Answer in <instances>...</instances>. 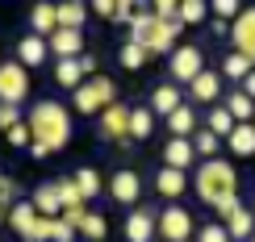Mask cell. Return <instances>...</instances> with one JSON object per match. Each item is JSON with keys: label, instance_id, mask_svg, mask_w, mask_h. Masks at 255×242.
<instances>
[{"label": "cell", "instance_id": "1", "mask_svg": "<svg viewBox=\"0 0 255 242\" xmlns=\"http://www.w3.org/2000/svg\"><path fill=\"white\" fill-rule=\"evenodd\" d=\"M25 125H29L34 142H38L46 155L63 151V146L71 142V130H76V125H71V113H67V104H59V100H38L34 109H29Z\"/></svg>", "mask_w": 255, "mask_h": 242}, {"label": "cell", "instance_id": "2", "mask_svg": "<svg viewBox=\"0 0 255 242\" xmlns=\"http://www.w3.org/2000/svg\"><path fill=\"white\" fill-rule=\"evenodd\" d=\"M193 192L205 201L209 209H226V205H235L239 201V171H235V163H226V159H209V163H201V171L193 175Z\"/></svg>", "mask_w": 255, "mask_h": 242}, {"label": "cell", "instance_id": "3", "mask_svg": "<svg viewBox=\"0 0 255 242\" xmlns=\"http://www.w3.org/2000/svg\"><path fill=\"white\" fill-rule=\"evenodd\" d=\"M180 29H184V21H159L155 13H138L130 21V42L138 46H146V55H167V50H176V38Z\"/></svg>", "mask_w": 255, "mask_h": 242}, {"label": "cell", "instance_id": "4", "mask_svg": "<svg viewBox=\"0 0 255 242\" xmlns=\"http://www.w3.org/2000/svg\"><path fill=\"white\" fill-rule=\"evenodd\" d=\"M109 104H118V83L109 76H92L80 92H71V113H84V117H101Z\"/></svg>", "mask_w": 255, "mask_h": 242}, {"label": "cell", "instance_id": "5", "mask_svg": "<svg viewBox=\"0 0 255 242\" xmlns=\"http://www.w3.org/2000/svg\"><path fill=\"white\" fill-rule=\"evenodd\" d=\"M201 71H205L201 46H176L172 55H167V76H172V83H193Z\"/></svg>", "mask_w": 255, "mask_h": 242}, {"label": "cell", "instance_id": "6", "mask_svg": "<svg viewBox=\"0 0 255 242\" xmlns=\"http://www.w3.org/2000/svg\"><path fill=\"white\" fill-rule=\"evenodd\" d=\"M29 96V71L21 63H0V104H21Z\"/></svg>", "mask_w": 255, "mask_h": 242}, {"label": "cell", "instance_id": "7", "mask_svg": "<svg viewBox=\"0 0 255 242\" xmlns=\"http://www.w3.org/2000/svg\"><path fill=\"white\" fill-rule=\"evenodd\" d=\"M130 113H134V109H126V104H109V109L101 113L97 134H101L109 146H126V142H130Z\"/></svg>", "mask_w": 255, "mask_h": 242}, {"label": "cell", "instance_id": "8", "mask_svg": "<svg viewBox=\"0 0 255 242\" xmlns=\"http://www.w3.org/2000/svg\"><path fill=\"white\" fill-rule=\"evenodd\" d=\"M159 238L163 242H188L193 238V213L184 205H167L159 213Z\"/></svg>", "mask_w": 255, "mask_h": 242}, {"label": "cell", "instance_id": "9", "mask_svg": "<svg viewBox=\"0 0 255 242\" xmlns=\"http://www.w3.org/2000/svg\"><path fill=\"white\" fill-rule=\"evenodd\" d=\"M159 238V213L138 205L134 213H126V242H155Z\"/></svg>", "mask_w": 255, "mask_h": 242}, {"label": "cell", "instance_id": "10", "mask_svg": "<svg viewBox=\"0 0 255 242\" xmlns=\"http://www.w3.org/2000/svg\"><path fill=\"white\" fill-rule=\"evenodd\" d=\"M222 226L230 230V238H235V242H251V238H255V213H251L243 201H235V205L222 209Z\"/></svg>", "mask_w": 255, "mask_h": 242}, {"label": "cell", "instance_id": "11", "mask_svg": "<svg viewBox=\"0 0 255 242\" xmlns=\"http://www.w3.org/2000/svg\"><path fill=\"white\" fill-rule=\"evenodd\" d=\"M109 196H113L118 205L138 209V196H142V180H138V171H130V167L113 171V175H109Z\"/></svg>", "mask_w": 255, "mask_h": 242}, {"label": "cell", "instance_id": "12", "mask_svg": "<svg viewBox=\"0 0 255 242\" xmlns=\"http://www.w3.org/2000/svg\"><path fill=\"white\" fill-rule=\"evenodd\" d=\"M230 46H235V55H247L255 63V8H243L235 17V25H230Z\"/></svg>", "mask_w": 255, "mask_h": 242}, {"label": "cell", "instance_id": "13", "mask_svg": "<svg viewBox=\"0 0 255 242\" xmlns=\"http://www.w3.org/2000/svg\"><path fill=\"white\" fill-rule=\"evenodd\" d=\"M29 34H38V38H55L59 34V4H42V0H38V4L34 8H29Z\"/></svg>", "mask_w": 255, "mask_h": 242}, {"label": "cell", "instance_id": "14", "mask_svg": "<svg viewBox=\"0 0 255 242\" xmlns=\"http://www.w3.org/2000/svg\"><path fill=\"white\" fill-rule=\"evenodd\" d=\"M46 55H50V42L46 38H38V34H25V38H21L17 42V63H21V67H42V63H46Z\"/></svg>", "mask_w": 255, "mask_h": 242}, {"label": "cell", "instance_id": "15", "mask_svg": "<svg viewBox=\"0 0 255 242\" xmlns=\"http://www.w3.org/2000/svg\"><path fill=\"white\" fill-rule=\"evenodd\" d=\"M193 163H197V146H193V138H167V146H163V167L188 171Z\"/></svg>", "mask_w": 255, "mask_h": 242}, {"label": "cell", "instance_id": "16", "mask_svg": "<svg viewBox=\"0 0 255 242\" xmlns=\"http://www.w3.org/2000/svg\"><path fill=\"white\" fill-rule=\"evenodd\" d=\"M188 96H193V104H218V96H222V71H201V76L188 83Z\"/></svg>", "mask_w": 255, "mask_h": 242}, {"label": "cell", "instance_id": "17", "mask_svg": "<svg viewBox=\"0 0 255 242\" xmlns=\"http://www.w3.org/2000/svg\"><path fill=\"white\" fill-rule=\"evenodd\" d=\"M180 104H184V92H180V83H172V80L159 83V88L151 92V113L155 117H172Z\"/></svg>", "mask_w": 255, "mask_h": 242}, {"label": "cell", "instance_id": "18", "mask_svg": "<svg viewBox=\"0 0 255 242\" xmlns=\"http://www.w3.org/2000/svg\"><path fill=\"white\" fill-rule=\"evenodd\" d=\"M155 192L163 196V201H180V196L188 192V175L176 171V167H159V175H155Z\"/></svg>", "mask_w": 255, "mask_h": 242}, {"label": "cell", "instance_id": "19", "mask_svg": "<svg viewBox=\"0 0 255 242\" xmlns=\"http://www.w3.org/2000/svg\"><path fill=\"white\" fill-rule=\"evenodd\" d=\"M55 83H59V88L80 92L84 83H88V71H84V63H80V59H59V63H55Z\"/></svg>", "mask_w": 255, "mask_h": 242}, {"label": "cell", "instance_id": "20", "mask_svg": "<svg viewBox=\"0 0 255 242\" xmlns=\"http://www.w3.org/2000/svg\"><path fill=\"white\" fill-rule=\"evenodd\" d=\"M197 130H201V117H197L193 104H180L172 117H167V134H172V138H193Z\"/></svg>", "mask_w": 255, "mask_h": 242}, {"label": "cell", "instance_id": "21", "mask_svg": "<svg viewBox=\"0 0 255 242\" xmlns=\"http://www.w3.org/2000/svg\"><path fill=\"white\" fill-rule=\"evenodd\" d=\"M50 55H59V59H84V34H80V29H59V34L50 38Z\"/></svg>", "mask_w": 255, "mask_h": 242}, {"label": "cell", "instance_id": "22", "mask_svg": "<svg viewBox=\"0 0 255 242\" xmlns=\"http://www.w3.org/2000/svg\"><path fill=\"white\" fill-rule=\"evenodd\" d=\"M29 205H34L42 217H63V201H59L55 180H50V184H38V188H34V196H29Z\"/></svg>", "mask_w": 255, "mask_h": 242}, {"label": "cell", "instance_id": "23", "mask_svg": "<svg viewBox=\"0 0 255 242\" xmlns=\"http://www.w3.org/2000/svg\"><path fill=\"white\" fill-rule=\"evenodd\" d=\"M38 217H42V213H38V209L29 205V201H17L13 209H8V226H13L17 234H21V238H29V234H34Z\"/></svg>", "mask_w": 255, "mask_h": 242}, {"label": "cell", "instance_id": "24", "mask_svg": "<svg viewBox=\"0 0 255 242\" xmlns=\"http://www.w3.org/2000/svg\"><path fill=\"white\" fill-rule=\"evenodd\" d=\"M226 146L235 151V159H255V121L251 125H235V134L226 138Z\"/></svg>", "mask_w": 255, "mask_h": 242}, {"label": "cell", "instance_id": "25", "mask_svg": "<svg viewBox=\"0 0 255 242\" xmlns=\"http://www.w3.org/2000/svg\"><path fill=\"white\" fill-rule=\"evenodd\" d=\"M151 134H155L151 104H134V113H130V142H142V138H151Z\"/></svg>", "mask_w": 255, "mask_h": 242}, {"label": "cell", "instance_id": "26", "mask_svg": "<svg viewBox=\"0 0 255 242\" xmlns=\"http://www.w3.org/2000/svg\"><path fill=\"white\" fill-rule=\"evenodd\" d=\"M226 109H230V117H235L239 125H251V121H255V100H251L243 88H235V92L226 96Z\"/></svg>", "mask_w": 255, "mask_h": 242}, {"label": "cell", "instance_id": "27", "mask_svg": "<svg viewBox=\"0 0 255 242\" xmlns=\"http://www.w3.org/2000/svg\"><path fill=\"white\" fill-rule=\"evenodd\" d=\"M235 117H230V109H226V104H214V109H209L205 113V130L209 134H218V138H230V134H235Z\"/></svg>", "mask_w": 255, "mask_h": 242}, {"label": "cell", "instance_id": "28", "mask_svg": "<svg viewBox=\"0 0 255 242\" xmlns=\"http://www.w3.org/2000/svg\"><path fill=\"white\" fill-rule=\"evenodd\" d=\"M92 8L88 4H80V0H63L59 4V29H80L84 21H88Z\"/></svg>", "mask_w": 255, "mask_h": 242}, {"label": "cell", "instance_id": "29", "mask_svg": "<svg viewBox=\"0 0 255 242\" xmlns=\"http://www.w3.org/2000/svg\"><path fill=\"white\" fill-rule=\"evenodd\" d=\"M255 71V63L247 59V55H235V50H230L226 59H222V80H235V83H243Z\"/></svg>", "mask_w": 255, "mask_h": 242}, {"label": "cell", "instance_id": "30", "mask_svg": "<svg viewBox=\"0 0 255 242\" xmlns=\"http://www.w3.org/2000/svg\"><path fill=\"white\" fill-rule=\"evenodd\" d=\"M55 188H59V201H63V213H67V209H80V205H84V192H80L76 175H63V180H55Z\"/></svg>", "mask_w": 255, "mask_h": 242}, {"label": "cell", "instance_id": "31", "mask_svg": "<svg viewBox=\"0 0 255 242\" xmlns=\"http://www.w3.org/2000/svg\"><path fill=\"white\" fill-rule=\"evenodd\" d=\"M146 59H151V55H146V46H138V42L126 38V46H122V55H118L122 67L126 71H138V67H146Z\"/></svg>", "mask_w": 255, "mask_h": 242}, {"label": "cell", "instance_id": "32", "mask_svg": "<svg viewBox=\"0 0 255 242\" xmlns=\"http://www.w3.org/2000/svg\"><path fill=\"white\" fill-rule=\"evenodd\" d=\"M193 146H197V155L201 159H218V151H222V138L218 134H209V130H197V138H193Z\"/></svg>", "mask_w": 255, "mask_h": 242}, {"label": "cell", "instance_id": "33", "mask_svg": "<svg viewBox=\"0 0 255 242\" xmlns=\"http://www.w3.org/2000/svg\"><path fill=\"white\" fill-rule=\"evenodd\" d=\"M80 234L88 238V242H101L105 234H109V222H105V213H88V217H84V226H80Z\"/></svg>", "mask_w": 255, "mask_h": 242}, {"label": "cell", "instance_id": "34", "mask_svg": "<svg viewBox=\"0 0 255 242\" xmlns=\"http://www.w3.org/2000/svg\"><path fill=\"white\" fill-rule=\"evenodd\" d=\"M205 17H209V4H201V0H184L180 4V21L184 25H201Z\"/></svg>", "mask_w": 255, "mask_h": 242}, {"label": "cell", "instance_id": "35", "mask_svg": "<svg viewBox=\"0 0 255 242\" xmlns=\"http://www.w3.org/2000/svg\"><path fill=\"white\" fill-rule=\"evenodd\" d=\"M76 184H80L84 201H88V196H97V192H101V175L92 171V167H80V171H76Z\"/></svg>", "mask_w": 255, "mask_h": 242}, {"label": "cell", "instance_id": "36", "mask_svg": "<svg viewBox=\"0 0 255 242\" xmlns=\"http://www.w3.org/2000/svg\"><path fill=\"white\" fill-rule=\"evenodd\" d=\"M197 242H235V238H230V230L222 226V222H205V226H201V234H197Z\"/></svg>", "mask_w": 255, "mask_h": 242}, {"label": "cell", "instance_id": "37", "mask_svg": "<svg viewBox=\"0 0 255 242\" xmlns=\"http://www.w3.org/2000/svg\"><path fill=\"white\" fill-rule=\"evenodd\" d=\"M209 13H214V21H230V25H235V17L243 13V8L235 4V0H214V4H209Z\"/></svg>", "mask_w": 255, "mask_h": 242}, {"label": "cell", "instance_id": "38", "mask_svg": "<svg viewBox=\"0 0 255 242\" xmlns=\"http://www.w3.org/2000/svg\"><path fill=\"white\" fill-rule=\"evenodd\" d=\"M13 205H17V180L0 175V209H13Z\"/></svg>", "mask_w": 255, "mask_h": 242}, {"label": "cell", "instance_id": "39", "mask_svg": "<svg viewBox=\"0 0 255 242\" xmlns=\"http://www.w3.org/2000/svg\"><path fill=\"white\" fill-rule=\"evenodd\" d=\"M4 138H8V146H25V151H29V142H34V134H29V125L21 121V125H13V130L4 134Z\"/></svg>", "mask_w": 255, "mask_h": 242}, {"label": "cell", "instance_id": "40", "mask_svg": "<svg viewBox=\"0 0 255 242\" xmlns=\"http://www.w3.org/2000/svg\"><path fill=\"white\" fill-rule=\"evenodd\" d=\"M13 125H21V109L17 104H0V130H13Z\"/></svg>", "mask_w": 255, "mask_h": 242}, {"label": "cell", "instance_id": "41", "mask_svg": "<svg viewBox=\"0 0 255 242\" xmlns=\"http://www.w3.org/2000/svg\"><path fill=\"white\" fill-rule=\"evenodd\" d=\"M151 13H155L159 21H176V17H180V4H176V0H155Z\"/></svg>", "mask_w": 255, "mask_h": 242}, {"label": "cell", "instance_id": "42", "mask_svg": "<svg viewBox=\"0 0 255 242\" xmlns=\"http://www.w3.org/2000/svg\"><path fill=\"white\" fill-rule=\"evenodd\" d=\"M76 234H80V230L67 226V222L59 217V222H55V238H50V242H76Z\"/></svg>", "mask_w": 255, "mask_h": 242}, {"label": "cell", "instance_id": "43", "mask_svg": "<svg viewBox=\"0 0 255 242\" xmlns=\"http://www.w3.org/2000/svg\"><path fill=\"white\" fill-rule=\"evenodd\" d=\"M92 13L105 17V21H118V4H113V0H97V4H92Z\"/></svg>", "mask_w": 255, "mask_h": 242}, {"label": "cell", "instance_id": "44", "mask_svg": "<svg viewBox=\"0 0 255 242\" xmlns=\"http://www.w3.org/2000/svg\"><path fill=\"white\" fill-rule=\"evenodd\" d=\"M84 217H88V209H84V205H80V209H67V213H63V222H67V226H76V230H80V226H84Z\"/></svg>", "mask_w": 255, "mask_h": 242}, {"label": "cell", "instance_id": "45", "mask_svg": "<svg viewBox=\"0 0 255 242\" xmlns=\"http://www.w3.org/2000/svg\"><path fill=\"white\" fill-rule=\"evenodd\" d=\"M239 88H243V92H247V96L255 100V71H251V76H247V80H243V83H239Z\"/></svg>", "mask_w": 255, "mask_h": 242}, {"label": "cell", "instance_id": "46", "mask_svg": "<svg viewBox=\"0 0 255 242\" xmlns=\"http://www.w3.org/2000/svg\"><path fill=\"white\" fill-rule=\"evenodd\" d=\"M0 222H8V209H0Z\"/></svg>", "mask_w": 255, "mask_h": 242}, {"label": "cell", "instance_id": "47", "mask_svg": "<svg viewBox=\"0 0 255 242\" xmlns=\"http://www.w3.org/2000/svg\"><path fill=\"white\" fill-rule=\"evenodd\" d=\"M188 242H197V238H188Z\"/></svg>", "mask_w": 255, "mask_h": 242}, {"label": "cell", "instance_id": "48", "mask_svg": "<svg viewBox=\"0 0 255 242\" xmlns=\"http://www.w3.org/2000/svg\"><path fill=\"white\" fill-rule=\"evenodd\" d=\"M251 242H255V238H251Z\"/></svg>", "mask_w": 255, "mask_h": 242}]
</instances>
